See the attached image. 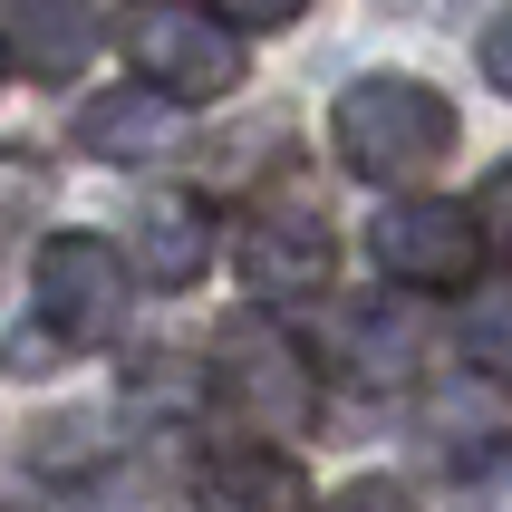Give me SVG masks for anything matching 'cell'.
<instances>
[{
    "label": "cell",
    "instance_id": "cell-1",
    "mask_svg": "<svg viewBox=\"0 0 512 512\" xmlns=\"http://www.w3.org/2000/svg\"><path fill=\"white\" fill-rule=\"evenodd\" d=\"M329 136H339V165L358 174V184L416 194V184L455 155V107H445L426 78H358V87H339Z\"/></svg>",
    "mask_w": 512,
    "mask_h": 512
},
{
    "label": "cell",
    "instance_id": "cell-2",
    "mask_svg": "<svg viewBox=\"0 0 512 512\" xmlns=\"http://www.w3.org/2000/svg\"><path fill=\"white\" fill-rule=\"evenodd\" d=\"M116 49H126V68H136V87L165 97V107L232 97V78H242V39H232L213 10H194V0H126Z\"/></svg>",
    "mask_w": 512,
    "mask_h": 512
},
{
    "label": "cell",
    "instance_id": "cell-3",
    "mask_svg": "<svg viewBox=\"0 0 512 512\" xmlns=\"http://www.w3.org/2000/svg\"><path fill=\"white\" fill-rule=\"evenodd\" d=\"M29 290H39V319H49L68 348H107L126 329V252L97 242V232H49L39 261H29Z\"/></svg>",
    "mask_w": 512,
    "mask_h": 512
},
{
    "label": "cell",
    "instance_id": "cell-4",
    "mask_svg": "<svg viewBox=\"0 0 512 512\" xmlns=\"http://www.w3.org/2000/svg\"><path fill=\"white\" fill-rule=\"evenodd\" d=\"M213 387H223V406H232V416H252L261 435H300L319 416L310 358H300L271 319H232L223 339H213Z\"/></svg>",
    "mask_w": 512,
    "mask_h": 512
},
{
    "label": "cell",
    "instance_id": "cell-5",
    "mask_svg": "<svg viewBox=\"0 0 512 512\" xmlns=\"http://www.w3.org/2000/svg\"><path fill=\"white\" fill-rule=\"evenodd\" d=\"M368 252H377V271L397 290H474V271H484V232H474V213L464 203H397V213H377V232H368Z\"/></svg>",
    "mask_w": 512,
    "mask_h": 512
},
{
    "label": "cell",
    "instance_id": "cell-6",
    "mask_svg": "<svg viewBox=\"0 0 512 512\" xmlns=\"http://www.w3.org/2000/svg\"><path fill=\"white\" fill-rule=\"evenodd\" d=\"M329 271H339V242H329V223H319L310 203H271V213L242 232V290H252L261 310L319 300Z\"/></svg>",
    "mask_w": 512,
    "mask_h": 512
},
{
    "label": "cell",
    "instance_id": "cell-7",
    "mask_svg": "<svg viewBox=\"0 0 512 512\" xmlns=\"http://www.w3.org/2000/svg\"><path fill=\"white\" fill-rule=\"evenodd\" d=\"M97 49L87 0H0V58H20L29 78H78Z\"/></svg>",
    "mask_w": 512,
    "mask_h": 512
},
{
    "label": "cell",
    "instance_id": "cell-8",
    "mask_svg": "<svg viewBox=\"0 0 512 512\" xmlns=\"http://www.w3.org/2000/svg\"><path fill=\"white\" fill-rule=\"evenodd\" d=\"M203 261H213V223H203V203L155 194V203L136 213V281H145V290H194Z\"/></svg>",
    "mask_w": 512,
    "mask_h": 512
},
{
    "label": "cell",
    "instance_id": "cell-9",
    "mask_svg": "<svg viewBox=\"0 0 512 512\" xmlns=\"http://www.w3.org/2000/svg\"><path fill=\"white\" fill-rule=\"evenodd\" d=\"M203 503L213 512H300L310 484H300V464L281 445H223V455H203Z\"/></svg>",
    "mask_w": 512,
    "mask_h": 512
},
{
    "label": "cell",
    "instance_id": "cell-10",
    "mask_svg": "<svg viewBox=\"0 0 512 512\" xmlns=\"http://www.w3.org/2000/svg\"><path fill=\"white\" fill-rule=\"evenodd\" d=\"M78 145L107 155V165H145V155L174 145V116H165V97H145V87H107V97L78 107Z\"/></svg>",
    "mask_w": 512,
    "mask_h": 512
},
{
    "label": "cell",
    "instance_id": "cell-11",
    "mask_svg": "<svg viewBox=\"0 0 512 512\" xmlns=\"http://www.w3.org/2000/svg\"><path fill=\"white\" fill-rule=\"evenodd\" d=\"M464 358H474V377H484V387L503 377V300H493V290L464 310Z\"/></svg>",
    "mask_w": 512,
    "mask_h": 512
},
{
    "label": "cell",
    "instance_id": "cell-12",
    "mask_svg": "<svg viewBox=\"0 0 512 512\" xmlns=\"http://www.w3.org/2000/svg\"><path fill=\"white\" fill-rule=\"evenodd\" d=\"M319 512H426V503H416L397 474H358V484H348V493H329Z\"/></svg>",
    "mask_w": 512,
    "mask_h": 512
},
{
    "label": "cell",
    "instance_id": "cell-13",
    "mask_svg": "<svg viewBox=\"0 0 512 512\" xmlns=\"http://www.w3.org/2000/svg\"><path fill=\"white\" fill-rule=\"evenodd\" d=\"M194 10H213L223 29H290L310 0H194Z\"/></svg>",
    "mask_w": 512,
    "mask_h": 512
}]
</instances>
